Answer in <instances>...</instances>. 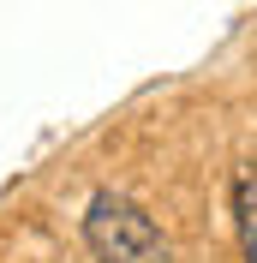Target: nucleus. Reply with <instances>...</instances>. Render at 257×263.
Wrapping results in <instances>:
<instances>
[{
	"label": "nucleus",
	"instance_id": "obj_1",
	"mask_svg": "<svg viewBox=\"0 0 257 263\" xmlns=\"http://www.w3.org/2000/svg\"><path fill=\"white\" fill-rule=\"evenodd\" d=\"M84 246L96 263H174V246L161 239L144 203L120 192H96L84 210Z\"/></svg>",
	"mask_w": 257,
	"mask_h": 263
},
{
	"label": "nucleus",
	"instance_id": "obj_2",
	"mask_svg": "<svg viewBox=\"0 0 257 263\" xmlns=\"http://www.w3.org/2000/svg\"><path fill=\"white\" fill-rule=\"evenodd\" d=\"M233 233H240V263H257V162L233 174Z\"/></svg>",
	"mask_w": 257,
	"mask_h": 263
}]
</instances>
